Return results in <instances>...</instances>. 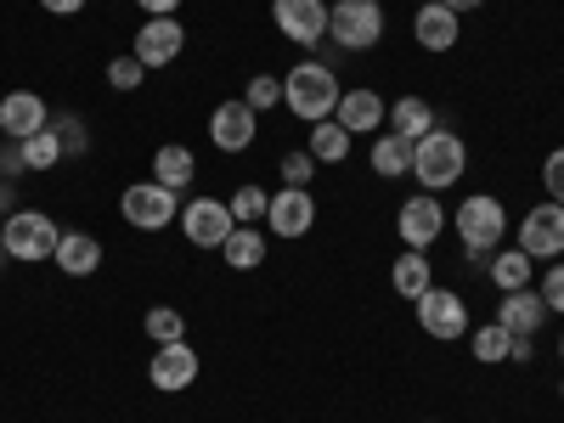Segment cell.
I'll use <instances>...</instances> for the list:
<instances>
[{"mask_svg":"<svg viewBox=\"0 0 564 423\" xmlns=\"http://www.w3.org/2000/svg\"><path fill=\"white\" fill-rule=\"evenodd\" d=\"M141 79H148V68H141L135 57H113V63H108V85H113V90H135Z\"/></svg>","mask_w":564,"mask_h":423,"instance_id":"obj_34","label":"cell"},{"mask_svg":"<svg viewBox=\"0 0 564 423\" xmlns=\"http://www.w3.org/2000/svg\"><path fill=\"white\" fill-rule=\"evenodd\" d=\"M417 7H430V0H417Z\"/></svg>","mask_w":564,"mask_h":423,"instance_id":"obj_45","label":"cell"},{"mask_svg":"<svg viewBox=\"0 0 564 423\" xmlns=\"http://www.w3.org/2000/svg\"><path fill=\"white\" fill-rule=\"evenodd\" d=\"M334 119H339L350 135H379V124H390V108H384V97H379L372 85H356V90H345V97H339Z\"/></svg>","mask_w":564,"mask_h":423,"instance_id":"obj_16","label":"cell"},{"mask_svg":"<svg viewBox=\"0 0 564 423\" xmlns=\"http://www.w3.org/2000/svg\"><path fill=\"white\" fill-rule=\"evenodd\" d=\"M45 12H57V18H74V12H85V0H40Z\"/></svg>","mask_w":564,"mask_h":423,"instance_id":"obj_40","label":"cell"},{"mask_svg":"<svg viewBox=\"0 0 564 423\" xmlns=\"http://www.w3.org/2000/svg\"><path fill=\"white\" fill-rule=\"evenodd\" d=\"M57 243H63L57 220H52V215H40V209H18V215L0 220V249H7V260H23V265L52 260Z\"/></svg>","mask_w":564,"mask_h":423,"instance_id":"obj_3","label":"cell"},{"mask_svg":"<svg viewBox=\"0 0 564 423\" xmlns=\"http://www.w3.org/2000/svg\"><path fill=\"white\" fill-rule=\"evenodd\" d=\"M531 356H536V350H531V339H513V356H508V361H520V367H525Z\"/></svg>","mask_w":564,"mask_h":423,"instance_id":"obj_43","label":"cell"},{"mask_svg":"<svg viewBox=\"0 0 564 423\" xmlns=\"http://www.w3.org/2000/svg\"><path fill=\"white\" fill-rule=\"evenodd\" d=\"M542 181H547V198H553V204H564V148H553V153H547Z\"/></svg>","mask_w":564,"mask_h":423,"instance_id":"obj_35","label":"cell"},{"mask_svg":"<svg viewBox=\"0 0 564 423\" xmlns=\"http://www.w3.org/2000/svg\"><path fill=\"white\" fill-rule=\"evenodd\" d=\"M350 141H356V135H350L339 119H322V124H311V148H305V153H311L316 164H345V159H350Z\"/></svg>","mask_w":564,"mask_h":423,"instance_id":"obj_23","label":"cell"},{"mask_svg":"<svg viewBox=\"0 0 564 423\" xmlns=\"http://www.w3.org/2000/svg\"><path fill=\"white\" fill-rule=\"evenodd\" d=\"M412 305H417V327H423L430 339H463V334H468V305H463V294L430 289V294H417Z\"/></svg>","mask_w":564,"mask_h":423,"instance_id":"obj_8","label":"cell"},{"mask_svg":"<svg viewBox=\"0 0 564 423\" xmlns=\"http://www.w3.org/2000/svg\"><path fill=\"white\" fill-rule=\"evenodd\" d=\"M390 282H395V294H401V300L430 294V289H435V271H430V260H423V249H406V254L395 260Z\"/></svg>","mask_w":564,"mask_h":423,"instance_id":"obj_24","label":"cell"},{"mask_svg":"<svg viewBox=\"0 0 564 423\" xmlns=\"http://www.w3.org/2000/svg\"><path fill=\"white\" fill-rule=\"evenodd\" d=\"M457 29H463V18L446 12L441 0H430V7L412 12V40L423 45V52H452V45H457Z\"/></svg>","mask_w":564,"mask_h":423,"instance_id":"obj_18","label":"cell"},{"mask_svg":"<svg viewBox=\"0 0 564 423\" xmlns=\"http://www.w3.org/2000/svg\"><path fill=\"white\" fill-rule=\"evenodd\" d=\"M193 175H198L193 148H181V141H164V148L153 153V181H159V186H170V193H181V186H193Z\"/></svg>","mask_w":564,"mask_h":423,"instance_id":"obj_21","label":"cell"},{"mask_svg":"<svg viewBox=\"0 0 564 423\" xmlns=\"http://www.w3.org/2000/svg\"><path fill=\"white\" fill-rule=\"evenodd\" d=\"M558 395H564V384H558Z\"/></svg>","mask_w":564,"mask_h":423,"instance_id":"obj_47","label":"cell"},{"mask_svg":"<svg viewBox=\"0 0 564 423\" xmlns=\"http://www.w3.org/2000/svg\"><path fill=\"white\" fill-rule=\"evenodd\" d=\"M457 226V238L463 249H475V254H491L502 238H508V209L491 198V193H475V198H463V209L452 215Z\"/></svg>","mask_w":564,"mask_h":423,"instance_id":"obj_5","label":"cell"},{"mask_svg":"<svg viewBox=\"0 0 564 423\" xmlns=\"http://www.w3.org/2000/svg\"><path fill=\"white\" fill-rule=\"evenodd\" d=\"M327 34L345 52H372L384 40V7L379 0H334L327 7Z\"/></svg>","mask_w":564,"mask_h":423,"instance_id":"obj_4","label":"cell"},{"mask_svg":"<svg viewBox=\"0 0 564 423\" xmlns=\"http://www.w3.org/2000/svg\"><path fill=\"white\" fill-rule=\"evenodd\" d=\"M463 170H468V148H463V135H452V130H441V124H435L423 141H412V175H417L423 193H441V186H452Z\"/></svg>","mask_w":564,"mask_h":423,"instance_id":"obj_2","label":"cell"},{"mask_svg":"<svg viewBox=\"0 0 564 423\" xmlns=\"http://www.w3.org/2000/svg\"><path fill=\"white\" fill-rule=\"evenodd\" d=\"M339 97H345V90H339V74L327 68V63H300V68L282 74V108H289L294 119H305V124L334 119Z\"/></svg>","mask_w":564,"mask_h":423,"instance_id":"obj_1","label":"cell"},{"mask_svg":"<svg viewBox=\"0 0 564 423\" xmlns=\"http://www.w3.org/2000/svg\"><path fill=\"white\" fill-rule=\"evenodd\" d=\"M18 215V198H12V181H0V220Z\"/></svg>","mask_w":564,"mask_h":423,"instance_id":"obj_41","label":"cell"},{"mask_svg":"<svg viewBox=\"0 0 564 423\" xmlns=\"http://www.w3.org/2000/svg\"><path fill=\"white\" fill-rule=\"evenodd\" d=\"M29 170V159H23V141H7V148H0V181H18Z\"/></svg>","mask_w":564,"mask_h":423,"instance_id":"obj_37","label":"cell"},{"mask_svg":"<svg viewBox=\"0 0 564 423\" xmlns=\"http://www.w3.org/2000/svg\"><path fill=\"white\" fill-rule=\"evenodd\" d=\"M135 7L148 12V18H175V7H181V0H135Z\"/></svg>","mask_w":564,"mask_h":423,"instance_id":"obj_39","label":"cell"},{"mask_svg":"<svg viewBox=\"0 0 564 423\" xmlns=\"http://www.w3.org/2000/svg\"><path fill=\"white\" fill-rule=\"evenodd\" d=\"M243 102H249L254 113L276 108V102H282V79H276V74H254V79H249V90H243Z\"/></svg>","mask_w":564,"mask_h":423,"instance_id":"obj_32","label":"cell"},{"mask_svg":"<svg viewBox=\"0 0 564 423\" xmlns=\"http://www.w3.org/2000/svg\"><path fill=\"white\" fill-rule=\"evenodd\" d=\"M542 305L564 316V265H547V276H542Z\"/></svg>","mask_w":564,"mask_h":423,"instance_id":"obj_36","label":"cell"},{"mask_svg":"<svg viewBox=\"0 0 564 423\" xmlns=\"http://www.w3.org/2000/svg\"><path fill=\"white\" fill-rule=\"evenodd\" d=\"M57 135H63V153H85L90 141H85V130H79V119H63V124H52Z\"/></svg>","mask_w":564,"mask_h":423,"instance_id":"obj_38","label":"cell"},{"mask_svg":"<svg viewBox=\"0 0 564 423\" xmlns=\"http://www.w3.org/2000/svg\"><path fill=\"white\" fill-rule=\"evenodd\" d=\"M181 231H186V243L193 249H220L226 238H231V209L220 204V198H193V204H181Z\"/></svg>","mask_w":564,"mask_h":423,"instance_id":"obj_7","label":"cell"},{"mask_svg":"<svg viewBox=\"0 0 564 423\" xmlns=\"http://www.w3.org/2000/svg\"><path fill=\"white\" fill-rule=\"evenodd\" d=\"M45 124H52V113H45V102L34 97V90H7V102H0V135H7V141H29Z\"/></svg>","mask_w":564,"mask_h":423,"instance_id":"obj_17","label":"cell"},{"mask_svg":"<svg viewBox=\"0 0 564 423\" xmlns=\"http://www.w3.org/2000/svg\"><path fill=\"white\" fill-rule=\"evenodd\" d=\"M254 135H260V113H254L243 97H231V102H220V108L209 113V141H215L220 153L254 148Z\"/></svg>","mask_w":564,"mask_h":423,"instance_id":"obj_11","label":"cell"},{"mask_svg":"<svg viewBox=\"0 0 564 423\" xmlns=\"http://www.w3.org/2000/svg\"><path fill=\"white\" fill-rule=\"evenodd\" d=\"M441 7H446V12H457V18H463V12H475V7H486V0H441Z\"/></svg>","mask_w":564,"mask_h":423,"instance_id":"obj_42","label":"cell"},{"mask_svg":"<svg viewBox=\"0 0 564 423\" xmlns=\"http://www.w3.org/2000/svg\"><path fill=\"white\" fill-rule=\"evenodd\" d=\"M220 254H226L231 271H254V265L265 260V238H260L254 226H231V238L220 243Z\"/></svg>","mask_w":564,"mask_h":423,"instance_id":"obj_26","label":"cell"},{"mask_svg":"<svg viewBox=\"0 0 564 423\" xmlns=\"http://www.w3.org/2000/svg\"><path fill=\"white\" fill-rule=\"evenodd\" d=\"M265 204H271L265 186H238V193L226 198V209H231V220H238V226H254L265 215Z\"/></svg>","mask_w":564,"mask_h":423,"instance_id":"obj_31","label":"cell"},{"mask_svg":"<svg viewBox=\"0 0 564 423\" xmlns=\"http://www.w3.org/2000/svg\"><path fill=\"white\" fill-rule=\"evenodd\" d=\"M271 23L294 45H322L327 40V0H276Z\"/></svg>","mask_w":564,"mask_h":423,"instance_id":"obj_13","label":"cell"},{"mask_svg":"<svg viewBox=\"0 0 564 423\" xmlns=\"http://www.w3.org/2000/svg\"><path fill=\"white\" fill-rule=\"evenodd\" d=\"M486 276L497 282L502 294H513V289H531V254H525V249H508V254H491Z\"/></svg>","mask_w":564,"mask_h":423,"instance_id":"obj_27","label":"cell"},{"mask_svg":"<svg viewBox=\"0 0 564 423\" xmlns=\"http://www.w3.org/2000/svg\"><path fill=\"white\" fill-rule=\"evenodd\" d=\"M390 130L406 135V141H423V135L435 130V108L423 102V97H401V102L390 108Z\"/></svg>","mask_w":564,"mask_h":423,"instance_id":"obj_25","label":"cell"},{"mask_svg":"<svg viewBox=\"0 0 564 423\" xmlns=\"http://www.w3.org/2000/svg\"><path fill=\"white\" fill-rule=\"evenodd\" d=\"M181 45H186V29L175 18H148V23H141V34H135V52L130 57L141 68H170L181 57Z\"/></svg>","mask_w":564,"mask_h":423,"instance_id":"obj_15","label":"cell"},{"mask_svg":"<svg viewBox=\"0 0 564 423\" xmlns=\"http://www.w3.org/2000/svg\"><path fill=\"white\" fill-rule=\"evenodd\" d=\"M547 316H553V311H547V305H542V294H531V289H513V294H502V311H497V322L508 327L513 339H536Z\"/></svg>","mask_w":564,"mask_h":423,"instance_id":"obj_19","label":"cell"},{"mask_svg":"<svg viewBox=\"0 0 564 423\" xmlns=\"http://www.w3.org/2000/svg\"><path fill=\"white\" fill-rule=\"evenodd\" d=\"M520 249L531 260H558L564 254V204H536L525 220H520Z\"/></svg>","mask_w":564,"mask_h":423,"instance_id":"obj_10","label":"cell"},{"mask_svg":"<svg viewBox=\"0 0 564 423\" xmlns=\"http://www.w3.org/2000/svg\"><path fill=\"white\" fill-rule=\"evenodd\" d=\"M23 159H29V170H57L63 164V135L45 124V130H34L29 141H23Z\"/></svg>","mask_w":564,"mask_h":423,"instance_id":"obj_29","label":"cell"},{"mask_svg":"<svg viewBox=\"0 0 564 423\" xmlns=\"http://www.w3.org/2000/svg\"><path fill=\"white\" fill-rule=\"evenodd\" d=\"M423 423H435V417H423Z\"/></svg>","mask_w":564,"mask_h":423,"instance_id":"obj_46","label":"cell"},{"mask_svg":"<svg viewBox=\"0 0 564 423\" xmlns=\"http://www.w3.org/2000/svg\"><path fill=\"white\" fill-rule=\"evenodd\" d=\"M282 186H311V175H316V159L311 153H282Z\"/></svg>","mask_w":564,"mask_h":423,"instance_id":"obj_33","label":"cell"},{"mask_svg":"<svg viewBox=\"0 0 564 423\" xmlns=\"http://www.w3.org/2000/svg\"><path fill=\"white\" fill-rule=\"evenodd\" d=\"M265 226H271V238H305V231L316 226V198H311V186H282V193H271Z\"/></svg>","mask_w":564,"mask_h":423,"instance_id":"obj_9","label":"cell"},{"mask_svg":"<svg viewBox=\"0 0 564 423\" xmlns=\"http://www.w3.org/2000/svg\"><path fill=\"white\" fill-rule=\"evenodd\" d=\"M52 260H57L63 276H90V271L102 265V243L90 238V231H63V243H57Z\"/></svg>","mask_w":564,"mask_h":423,"instance_id":"obj_20","label":"cell"},{"mask_svg":"<svg viewBox=\"0 0 564 423\" xmlns=\"http://www.w3.org/2000/svg\"><path fill=\"white\" fill-rule=\"evenodd\" d=\"M372 170H379L384 181L412 175V141L395 135V130H379V135H372Z\"/></svg>","mask_w":564,"mask_h":423,"instance_id":"obj_22","label":"cell"},{"mask_svg":"<svg viewBox=\"0 0 564 423\" xmlns=\"http://www.w3.org/2000/svg\"><path fill=\"white\" fill-rule=\"evenodd\" d=\"M119 215H124L135 231H164V226L181 215V204H175L170 186H159V181H135V186H124Z\"/></svg>","mask_w":564,"mask_h":423,"instance_id":"obj_6","label":"cell"},{"mask_svg":"<svg viewBox=\"0 0 564 423\" xmlns=\"http://www.w3.org/2000/svg\"><path fill=\"white\" fill-rule=\"evenodd\" d=\"M193 379H198V350L186 345V339L153 350V361H148V384H153V390L181 395V390H193Z\"/></svg>","mask_w":564,"mask_h":423,"instance_id":"obj_12","label":"cell"},{"mask_svg":"<svg viewBox=\"0 0 564 423\" xmlns=\"http://www.w3.org/2000/svg\"><path fill=\"white\" fill-rule=\"evenodd\" d=\"M395 231H401V243H406V249H430L441 231H446V209L435 204V193L406 198L401 215H395Z\"/></svg>","mask_w":564,"mask_h":423,"instance_id":"obj_14","label":"cell"},{"mask_svg":"<svg viewBox=\"0 0 564 423\" xmlns=\"http://www.w3.org/2000/svg\"><path fill=\"white\" fill-rule=\"evenodd\" d=\"M141 327H148V339H153V345H175V339H186V316H181L175 305H153L148 316H141Z\"/></svg>","mask_w":564,"mask_h":423,"instance_id":"obj_30","label":"cell"},{"mask_svg":"<svg viewBox=\"0 0 564 423\" xmlns=\"http://www.w3.org/2000/svg\"><path fill=\"white\" fill-rule=\"evenodd\" d=\"M468 350H475V361L497 367V361L513 356V334H508L502 322H486V327H475V334H468Z\"/></svg>","mask_w":564,"mask_h":423,"instance_id":"obj_28","label":"cell"},{"mask_svg":"<svg viewBox=\"0 0 564 423\" xmlns=\"http://www.w3.org/2000/svg\"><path fill=\"white\" fill-rule=\"evenodd\" d=\"M558 356H564V334H558Z\"/></svg>","mask_w":564,"mask_h":423,"instance_id":"obj_44","label":"cell"}]
</instances>
